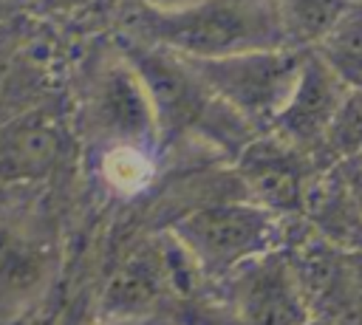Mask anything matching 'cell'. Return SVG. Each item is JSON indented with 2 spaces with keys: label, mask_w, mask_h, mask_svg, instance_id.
Instances as JSON below:
<instances>
[{
  "label": "cell",
  "mask_w": 362,
  "mask_h": 325,
  "mask_svg": "<svg viewBox=\"0 0 362 325\" xmlns=\"http://www.w3.org/2000/svg\"><path fill=\"white\" fill-rule=\"evenodd\" d=\"M122 34L192 59L291 45L277 0H192L178 8H124Z\"/></svg>",
  "instance_id": "cell-1"
},
{
  "label": "cell",
  "mask_w": 362,
  "mask_h": 325,
  "mask_svg": "<svg viewBox=\"0 0 362 325\" xmlns=\"http://www.w3.org/2000/svg\"><path fill=\"white\" fill-rule=\"evenodd\" d=\"M189 252L206 283H221L249 260L280 249L283 218L246 195L198 203L167 226Z\"/></svg>",
  "instance_id": "cell-2"
},
{
  "label": "cell",
  "mask_w": 362,
  "mask_h": 325,
  "mask_svg": "<svg viewBox=\"0 0 362 325\" xmlns=\"http://www.w3.org/2000/svg\"><path fill=\"white\" fill-rule=\"evenodd\" d=\"M79 122L82 133L90 138V147L102 144H158V119L153 99L113 40L110 51L90 65L82 99H79ZM164 150V147H161Z\"/></svg>",
  "instance_id": "cell-3"
},
{
  "label": "cell",
  "mask_w": 362,
  "mask_h": 325,
  "mask_svg": "<svg viewBox=\"0 0 362 325\" xmlns=\"http://www.w3.org/2000/svg\"><path fill=\"white\" fill-rule=\"evenodd\" d=\"M305 57L308 48L277 45L226 57L187 59L232 110H238L252 127L269 130L283 110L291 88L297 85Z\"/></svg>",
  "instance_id": "cell-4"
},
{
  "label": "cell",
  "mask_w": 362,
  "mask_h": 325,
  "mask_svg": "<svg viewBox=\"0 0 362 325\" xmlns=\"http://www.w3.org/2000/svg\"><path fill=\"white\" fill-rule=\"evenodd\" d=\"M218 285L229 325H305L311 319L303 280L283 249L249 260Z\"/></svg>",
  "instance_id": "cell-5"
},
{
  "label": "cell",
  "mask_w": 362,
  "mask_h": 325,
  "mask_svg": "<svg viewBox=\"0 0 362 325\" xmlns=\"http://www.w3.org/2000/svg\"><path fill=\"white\" fill-rule=\"evenodd\" d=\"M57 76L59 48L45 17H8L0 25V122L48 105Z\"/></svg>",
  "instance_id": "cell-6"
},
{
  "label": "cell",
  "mask_w": 362,
  "mask_h": 325,
  "mask_svg": "<svg viewBox=\"0 0 362 325\" xmlns=\"http://www.w3.org/2000/svg\"><path fill=\"white\" fill-rule=\"evenodd\" d=\"M232 167L246 195L280 218L297 212L308 198L311 153L272 130L257 133L235 155Z\"/></svg>",
  "instance_id": "cell-7"
},
{
  "label": "cell",
  "mask_w": 362,
  "mask_h": 325,
  "mask_svg": "<svg viewBox=\"0 0 362 325\" xmlns=\"http://www.w3.org/2000/svg\"><path fill=\"white\" fill-rule=\"evenodd\" d=\"M68 155V124L48 102L0 122V184L51 178Z\"/></svg>",
  "instance_id": "cell-8"
},
{
  "label": "cell",
  "mask_w": 362,
  "mask_h": 325,
  "mask_svg": "<svg viewBox=\"0 0 362 325\" xmlns=\"http://www.w3.org/2000/svg\"><path fill=\"white\" fill-rule=\"evenodd\" d=\"M348 96L351 88L308 48L297 85L291 88L283 110L269 130L317 155Z\"/></svg>",
  "instance_id": "cell-9"
},
{
  "label": "cell",
  "mask_w": 362,
  "mask_h": 325,
  "mask_svg": "<svg viewBox=\"0 0 362 325\" xmlns=\"http://www.w3.org/2000/svg\"><path fill=\"white\" fill-rule=\"evenodd\" d=\"M48 280V249L11 223H0V322L25 308Z\"/></svg>",
  "instance_id": "cell-10"
},
{
  "label": "cell",
  "mask_w": 362,
  "mask_h": 325,
  "mask_svg": "<svg viewBox=\"0 0 362 325\" xmlns=\"http://www.w3.org/2000/svg\"><path fill=\"white\" fill-rule=\"evenodd\" d=\"M158 144H102L93 147V175L116 198L147 192L161 172Z\"/></svg>",
  "instance_id": "cell-11"
},
{
  "label": "cell",
  "mask_w": 362,
  "mask_h": 325,
  "mask_svg": "<svg viewBox=\"0 0 362 325\" xmlns=\"http://www.w3.org/2000/svg\"><path fill=\"white\" fill-rule=\"evenodd\" d=\"M351 90L362 93V3L354 0L351 8L322 34L311 48Z\"/></svg>",
  "instance_id": "cell-12"
},
{
  "label": "cell",
  "mask_w": 362,
  "mask_h": 325,
  "mask_svg": "<svg viewBox=\"0 0 362 325\" xmlns=\"http://www.w3.org/2000/svg\"><path fill=\"white\" fill-rule=\"evenodd\" d=\"M354 0H277L288 42L297 48H314L322 34L351 8Z\"/></svg>",
  "instance_id": "cell-13"
},
{
  "label": "cell",
  "mask_w": 362,
  "mask_h": 325,
  "mask_svg": "<svg viewBox=\"0 0 362 325\" xmlns=\"http://www.w3.org/2000/svg\"><path fill=\"white\" fill-rule=\"evenodd\" d=\"M25 3L40 17H74L88 6H93L96 0H25Z\"/></svg>",
  "instance_id": "cell-14"
},
{
  "label": "cell",
  "mask_w": 362,
  "mask_h": 325,
  "mask_svg": "<svg viewBox=\"0 0 362 325\" xmlns=\"http://www.w3.org/2000/svg\"><path fill=\"white\" fill-rule=\"evenodd\" d=\"M124 8H178L192 0H122Z\"/></svg>",
  "instance_id": "cell-15"
},
{
  "label": "cell",
  "mask_w": 362,
  "mask_h": 325,
  "mask_svg": "<svg viewBox=\"0 0 362 325\" xmlns=\"http://www.w3.org/2000/svg\"><path fill=\"white\" fill-rule=\"evenodd\" d=\"M17 11H23V3H20V0H0V25H3L8 17H14Z\"/></svg>",
  "instance_id": "cell-16"
},
{
  "label": "cell",
  "mask_w": 362,
  "mask_h": 325,
  "mask_svg": "<svg viewBox=\"0 0 362 325\" xmlns=\"http://www.w3.org/2000/svg\"><path fill=\"white\" fill-rule=\"evenodd\" d=\"M305 325H322V322H317V319H308V322H305Z\"/></svg>",
  "instance_id": "cell-17"
}]
</instances>
